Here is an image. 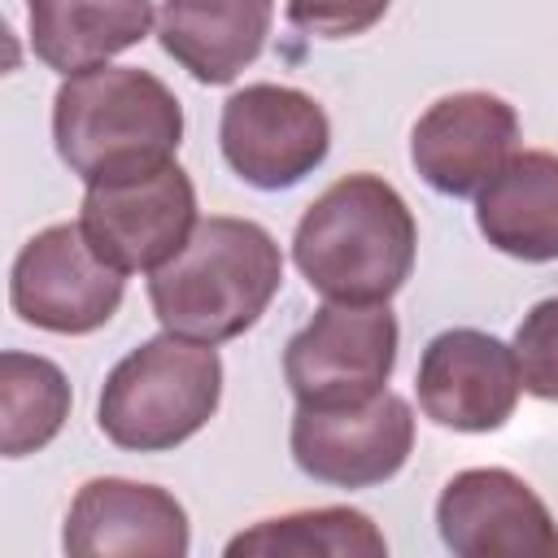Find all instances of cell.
<instances>
[{"mask_svg": "<svg viewBox=\"0 0 558 558\" xmlns=\"http://www.w3.org/2000/svg\"><path fill=\"white\" fill-rule=\"evenodd\" d=\"M418 227L410 205L379 174H344L301 214L292 262L327 301L388 305L414 270Z\"/></svg>", "mask_w": 558, "mask_h": 558, "instance_id": "6da1fadb", "label": "cell"}, {"mask_svg": "<svg viewBox=\"0 0 558 558\" xmlns=\"http://www.w3.org/2000/svg\"><path fill=\"white\" fill-rule=\"evenodd\" d=\"M283 283V257L275 235L253 218L209 214L187 244L153 270L148 301L166 331L222 344L244 336Z\"/></svg>", "mask_w": 558, "mask_h": 558, "instance_id": "7a4b0ae2", "label": "cell"}, {"mask_svg": "<svg viewBox=\"0 0 558 558\" xmlns=\"http://www.w3.org/2000/svg\"><path fill=\"white\" fill-rule=\"evenodd\" d=\"M52 140L61 161L92 187L174 161L183 105L148 70L96 65L65 74L52 96Z\"/></svg>", "mask_w": 558, "mask_h": 558, "instance_id": "3957f363", "label": "cell"}, {"mask_svg": "<svg viewBox=\"0 0 558 558\" xmlns=\"http://www.w3.org/2000/svg\"><path fill=\"white\" fill-rule=\"evenodd\" d=\"M222 401V362L214 344L187 336H153L131 349L105 379L96 401L100 432L131 453H166L192 440Z\"/></svg>", "mask_w": 558, "mask_h": 558, "instance_id": "277c9868", "label": "cell"}, {"mask_svg": "<svg viewBox=\"0 0 558 558\" xmlns=\"http://www.w3.org/2000/svg\"><path fill=\"white\" fill-rule=\"evenodd\" d=\"M397 366V318L388 305L327 301L283 349L296 405H357L384 392Z\"/></svg>", "mask_w": 558, "mask_h": 558, "instance_id": "5b68a950", "label": "cell"}, {"mask_svg": "<svg viewBox=\"0 0 558 558\" xmlns=\"http://www.w3.org/2000/svg\"><path fill=\"white\" fill-rule=\"evenodd\" d=\"M196 222V187L179 161L92 183L78 214L87 244L122 275H153L157 266H166L187 244Z\"/></svg>", "mask_w": 558, "mask_h": 558, "instance_id": "8992f818", "label": "cell"}, {"mask_svg": "<svg viewBox=\"0 0 558 558\" xmlns=\"http://www.w3.org/2000/svg\"><path fill=\"white\" fill-rule=\"evenodd\" d=\"M122 270H113L78 222H57L31 235L9 275L13 314L39 331L87 336L122 305Z\"/></svg>", "mask_w": 558, "mask_h": 558, "instance_id": "52a82bcc", "label": "cell"}, {"mask_svg": "<svg viewBox=\"0 0 558 558\" xmlns=\"http://www.w3.org/2000/svg\"><path fill=\"white\" fill-rule=\"evenodd\" d=\"M218 144L227 166L262 187H296L305 174H314L331 148V122L323 105L296 87L283 83H248L222 105Z\"/></svg>", "mask_w": 558, "mask_h": 558, "instance_id": "ba28073f", "label": "cell"}, {"mask_svg": "<svg viewBox=\"0 0 558 558\" xmlns=\"http://www.w3.org/2000/svg\"><path fill=\"white\" fill-rule=\"evenodd\" d=\"M292 462L336 488H371L392 480L414 449V414L397 392H375L357 405H296L292 414Z\"/></svg>", "mask_w": 558, "mask_h": 558, "instance_id": "9c48e42d", "label": "cell"}, {"mask_svg": "<svg viewBox=\"0 0 558 558\" xmlns=\"http://www.w3.org/2000/svg\"><path fill=\"white\" fill-rule=\"evenodd\" d=\"M436 527L458 558H558L554 514L501 466L458 471L436 497Z\"/></svg>", "mask_w": 558, "mask_h": 558, "instance_id": "30bf717a", "label": "cell"}, {"mask_svg": "<svg viewBox=\"0 0 558 558\" xmlns=\"http://www.w3.org/2000/svg\"><path fill=\"white\" fill-rule=\"evenodd\" d=\"M514 349L475 327H449L418 357V405L453 432H497L519 405Z\"/></svg>", "mask_w": 558, "mask_h": 558, "instance_id": "8fae6325", "label": "cell"}, {"mask_svg": "<svg viewBox=\"0 0 558 558\" xmlns=\"http://www.w3.org/2000/svg\"><path fill=\"white\" fill-rule=\"evenodd\" d=\"M519 140L514 109L493 92L440 96L410 131V161L427 187L445 196H475L510 157Z\"/></svg>", "mask_w": 558, "mask_h": 558, "instance_id": "7c38bea8", "label": "cell"}, {"mask_svg": "<svg viewBox=\"0 0 558 558\" xmlns=\"http://www.w3.org/2000/svg\"><path fill=\"white\" fill-rule=\"evenodd\" d=\"M61 545L70 558H183L187 510L157 484L100 475L70 501Z\"/></svg>", "mask_w": 558, "mask_h": 558, "instance_id": "4fadbf2b", "label": "cell"}, {"mask_svg": "<svg viewBox=\"0 0 558 558\" xmlns=\"http://www.w3.org/2000/svg\"><path fill=\"white\" fill-rule=\"evenodd\" d=\"M270 17L275 0H166L157 35L196 83L218 87L262 57Z\"/></svg>", "mask_w": 558, "mask_h": 558, "instance_id": "5bb4252c", "label": "cell"}, {"mask_svg": "<svg viewBox=\"0 0 558 558\" xmlns=\"http://www.w3.org/2000/svg\"><path fill=\"white\" fill-rule=\"evenodd\" d=\"M480 235L519 262H558V157L514 153L475 192Z\"/></svg>", "mask_w": 558, "mask_h": 558, "instance_id": "9a60e30c", "label": "cell"}, {"mask_svg": "<svg viewBox=\"0 0 558 558\" xmlns=\"http://www.w3.org/2000/svg\"><path fill=\"white\" fill-rule=\"evenodd\" d=\"M31 48L57 74L109 65L153 31V0H26Z\"/></svg>", "mask_w": 558, "mask_h": 558, "instance_id": "2e32d148", "label": "cell"}, {"mask_svg": "<svg viewBox=\"0 0 558 558\" xmlns=\"http://www.w3.org/2000/svg\"><path fill=\"white\" fill-rule=\"evenodd\" d=\"M231 558L262 554V558H384L388 541L371 523V514L349 506H318L292 510L279 519H262L248 532L227 541Z\"/></svg>", "mask_w": 558, "mask_h": 558, "instance_id": "e0dca14e", "label": "cell"}, {"mask_svg": "<svg viewBox=\"0 0 558 558\" xmlns=\"http://www.w3.org/2000/svg\"><path fill=\"white\" fill-rule=\"evenodd\" d=\"M70 418V384L57 362L35 353H0V453H39Z\"/></svg>", "mask_w": 558, "mask_h": 558, "instance_id": "ac0fdd59", "label": "cell"}, {"mask_svg": "<svg viewBox=\"0 0 558 558\" xmlns=\"http://www.w3.org/2000/svg\"><path fill=\"white\" fill-rule=\"evenodd\" d=\"M510 349H514L523 388L541 401H558V296L523 314Z\"/></svg>", "mask_w": 558, "mask_h": 558, "instance_id": "d6986e66", "label": "cell"}, {"mask_svg": "<svg viewBox=\"0 0 558 558\" xmlns=\"http://www.w3.org/2000/svg\"><path fill=\"white\" fill-rule=\"evenodd\" d=\"M392 0H288V22L318 39H349L371 31Z\"/></svg>", "mask_w": 558, "mask_h": 558, "instance_id": "ffe728a7", "label": "cell"}]
</instances>
